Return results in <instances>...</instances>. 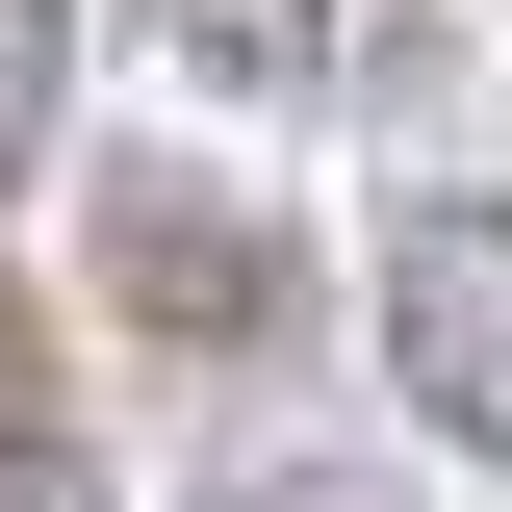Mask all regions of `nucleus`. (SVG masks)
Segmentation results:
<instances>
[{"label": "nucleus", "instance_id": "obj_1", "mask_svg": "<svg viewBox=\"0 0 512 512\" xmlns=\"http://www.w3.org/2000/svg\"><path fill=\"white\" fill-rule=\"evenodd\" d=\"M384 384H410L461 461H512V180L384 231Z\"/></svg>", "mask_w": 512, "mask_h": 512}, {"label": "nucleus", "instance_id": "obj_4", "mask_svg": "<svg viewBox=\"0 0 512 512\" xmlns=\"http://www.w3.org/2000/svg\"><path fill=\"white\" fill-rule=\"evenodd\" d=\"M0 512H77V410H52L26 333H0Z\"/></svg>", "mask_w": 512, "mask_h": 512}, {"label": "nucleus", "instance_id": "obj_2", "mask_svg": "<svg viewBox=\"0 0 512 512\" xmlns=\"http://www.w3.org/2000/svg\"><path fill=\"white\" fill-rule=\"evenodd\" d=\"M103 282H128L154 333H205V359L282 333V231H256L231 180H103Z\"/></svg>", "mask_w": 512, "mask_h": 512}, {"label": "nucleus", "instance_id": "obj_3", "mask_svg": "<svg viewBox=\"0 0 512 512\" xmlns=\"http://www.w3.org/2000/svg\"><path fill=\"white\" fill-rule=\"evenodd\" d=\"M128 26H154L180 77H308L333 52V0H128Z\"/></svg>", "mask_w": 512, "mask_h": 512}, {"label": "nucleus", "instance_id": "obj_6", "mask_svg": "<svg viewBox=\"0 0 512 512\" xmlns=\"http://www.w3.org/2000/svg\"><path fill=\"white\" fill-rule=\"evenodd\" d=\"M256 512H333V487H256Z\"/></svg>", "mask_w": 512, "mask_h": 512}, {"label": "nucleus", "instance_id": "obj_5", "mask_svg": "<svg viewBox=\"0 0 512 512\" xmlns=\"http://www.w3.org/2000/svg\"><path fill=\"white\" fill-rule=\"evenodd\" d=\"M52 77H77V0H0V180L52 154Z\"/></svg>", "mask_w": 512, "mask_h": 512}]
</instances>
